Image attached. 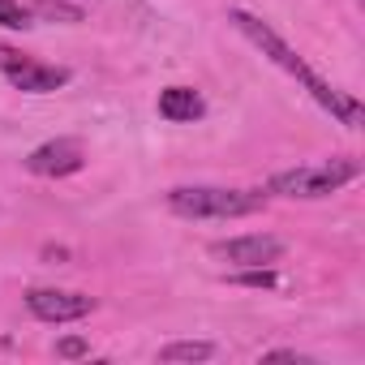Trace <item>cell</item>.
I'll use <instances>...</instances> for the list:
<instances>
[{
    "instance_id": "cell-1",
    "label": "cell",
    "mask_w": 365,
    "mask_h": 365,
    "mask_svg": "<svg viewBox=\"0 0 365 365\" xmlns=\"http://www.w3.org/2000/svg\"><path fill=\"white\" fill-rule=\"evenodd\" d=\"M228 22L237 26V35H245L275 69H284L292 82H301L305 91H309V99L322 108V112H331L344 129H361V120H365V108H361V99L356 95H348V91H339V86H331L271 22H262L258 14H250V9H228Z\"/></svg>"
},
{
    "instance_id": "cell-2",
    "label": "cell",
    "mask_w": 365,
    "mask_h": 365,
    "mask_svg": "<svg viewBox=\"0 0 365 365\" xmlns=\"http://www.w3.org/2000/svg\"><path fill=\"white\" fill-rule=\"evenodd\" d=\"M267 190H232V185H176L163 194V207L180 220H245L267 207Z\"/></svg>"
},
{
    "instance_id": "cell-3",
    "label": "cell",
    "mask_w": 365,
    "mask_h": 365,
    "mask_svg": "<svg viewBox=\"0 0 365 365\" xmlns=\"http://www.w3.org/2000/svg\"><path fill=\"white\" fill-rule=\"evenodd\" d=\"M356 176H361V159H352V155H331V159H318V163H297V168L275 172V176L267 180V194L314 202V198L339 194L344 185H352Z\"/></svg>"
},
{
    "instance_id": "cell-4",
    "label": "cell",
    "mask_w": 365,
    "mask_h": 365,
    "mask_svg": "<svg viewBox=\"0 0 365 365\" xmlns=\"http://www.w3.org/2000/svg\"><path fill=\"white\" fill-rule=\"evenodd\" d=\"M0 78L9 86L26 91V95H52L61 86H69V69L65 65H48V61H35L9 43H0Z\"/></svg>"
},
{
    "instance_id": "cell-5",
    "label": "cell",
    "mask_w": 365,
    "mask_h": 365,
    "mask_svg": "<svg viewBox=\"0 0 365 365\" xmlns=\"http://www.w3.org/2000/svg\"><path fill=\"white\" fill-rule=\"evenodd\" d=\"M26 309L39 322H82L99 309V301L91 292H73V288H31L26 292Z\"/></svg>"
},
{
    "instance_id": "cell-6",
    "label": "cell",
    "mask_w": 365,
    "mask_h": 365,
    "mask_svg": "<svg viewBox=\"0 0 365 365\" xmlns=\"http://www.w3.org/2000/svg\"><path fill=\"white\" fill-rule=\"evenodd\" d=\"M22 168H26L31 176L61 180V176H73V172L86 168V146H82V138H48V142H39V146L22 159Z\"/></svg>"
},
{
    "instance_id": "cell-7",
    "label": "cell",
    "mask_w": 365,
    "mask_h": 365,
    "mask_svg": "<svg viewBox=\"0 0 365 365\" xmlns=\"http://www.w3.org/2000/svg\"><path fill=\"white\" fill-rule=\"evenodd\" d=\"M284 250L288 245L279 237H271V232H245V237H228V241L211 245V254L220 262L237 267V271H245V267H275L284 258Z\"/></svg>"
},
{
    "instance_id": "cell-8",
    "label": "cell",
    "mask_w": 365,
    "mask_h": 365,
    "mask_svg": "<svg viewBox=\"0 0 365 365\" xmlns=\"http://www.w3.org/2000/svg\"><path fill=\"white\" fill-rule=\"evenodd\" d=\"M155 108H159V116L172 120V125H194V120L207 116V99H202V91H194V86H163Z\"/></svg>"
},
{
    "instance_id": "cell-9",
    "label": "cell",
    "mask_w": 365,
    "mask_h": 365,
    "mask_svg": "<svg viewBox=\"0 0 365 365\" xmlns=\"http://www.w3.org/2000/svg\"><path fill=\"white\" fill-rule=\"evenodd\" d=\"M215 356V344L211 339H176L168 348H159V361L163 365H176V361H211Z\"/></svg>"
},
{
    "instance_id": "cell-10",
    "label": "cell",
    "mask_w": 365,
    "mask_h": 365,
    "mask_svg": "<svg viewBox=\"0 0 365 365\" xmlns=\"http://www.w3.org/2000/svg\"><path fill=\"white\" fill-rule=\"evenodd\" d=\"M0 26L5 31H31L35 26V14L22 0H0Z\"/></svg>"
},
{
    "instance_id": "cell-11",
    "label": "cell",
    "mask_w": 365,
    "mask_h": 365,
    "mask_svg": "<svg viewBox=\"0 0 365 365\" xmlns=\"http://www.w3.org/2000/svg\"><path fill=\"white\" fill-rule=\"evenodd\" d=\"M232 284H241V288H279V275H275V267H245L241 275H232Z\"/></svg>"
},
{
    "instance_id": "cell-12",
    "label": "cell",
    "mask_w": 365,
    "mask_h": 365,
    "mask_svg": "<svg viewBox=\"0 0 365 365\" xmlns=\"http://www.w3.org/2000/svg\"><path fill=\"white\" fill-rule=\"evenodd\" d=\"M31 14H35V18H69V22H78V18H82L78 9L61 5V0H35V5H31Z\"/></svg>"
},
{
    "instance_id": "cell-13",
    "label": "cell",
    "mask_w": 365,
    "mask_h": 365,
    "mask_svg": "<svg viewBox=\"0 0 365 365\" xmlns=\"http://www.w3.org/2000/svg\"><path fill=\"white\" fill-rule=\"evenodd\" d=\"M56 356H61V361H78V356H91V344H86L82 335H65V339H56Z\"/></svg>"
},
{
    "instance_id": "cell-14",
    "label": "cell",
    "mask_w": 365,
    "mask_h": 365,
    "mask_svg": "<svg viewBox=\"0 0 365 365\" xmlns=\"http://www.w3.org/2000/svg\"><path fill=\"white\" fill-rule=\"evenodd\" d=\"M262 361H297V365H318V356L297 352V348H271V352H262Z\"/></svg>"
},
{
    "instance_id": "cell-15",
    "label": "cell",
    "mask_w": 365,
    "mask_h": 365,
    "mask_svg": "<svg viewBox=\"0 0 365 365\" xmlns=\"http://www.w3.org/2000/svg\"><path fill=\"white\" fill-rule=\"evenodd\" d=\"M43 258L48 262H69V250L65 245H43Z\"/></svg>"
}]
</instances>
